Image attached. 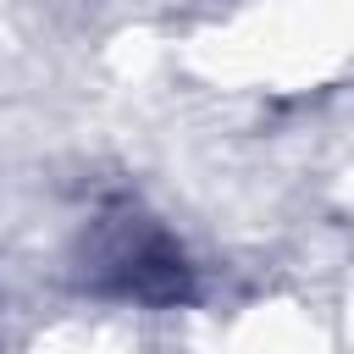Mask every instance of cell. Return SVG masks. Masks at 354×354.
Here are the masks:
<instances>
[{"label":"cell","instance_id":"obj_1","mask_svg":"<svg viewBox=\"0 0 354 354\" xmlns=\"http://www.w3.org/2000/svg\"><path fill=\"white\" fill-rule=\"evenodd\" d=\"M88 277L133 304H177L188 299V260L177 249V238L138 216V210H116L94 227L88 243Z\"/></svg>","mask_w":354,"mask_h":354}]
</instances>
